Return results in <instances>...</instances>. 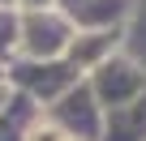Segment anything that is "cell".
<instances>
[{"instance_id":"7a4b0ae2","label":"cell","mask_w":146,"mask_h":141,"mask_svg":"<svg viewBox=\"0 0 146 141\" xmlns=\"http://www.w3.org/2000/svg\"><path fill=\"white\" fill-rule=\"evenodd\" d=\"M69 141H73V137H69Z\"/></svg>"},{"instance_id":"6da1fadb","label":"cell","mask_w":146,"mask_h":141,"mask_svg":"<svg viewBox=\"0 0 146 141\" xmlns=\"http://www.w3.org/2000/svg\"><path fill=\"white\" fill-rule=\"evenodd\" d=\"M30 141H69V137H64L56 124H39V128L30 132Z\"/></svg>"}]
</instances>
